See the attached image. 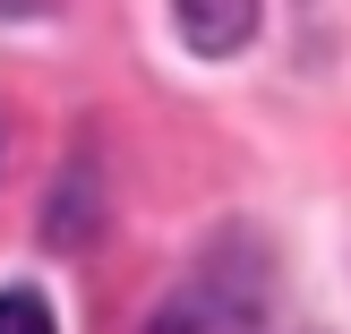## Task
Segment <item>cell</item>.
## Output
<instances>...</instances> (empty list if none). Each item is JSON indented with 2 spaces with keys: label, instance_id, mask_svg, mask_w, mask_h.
Segmentation results:
<instances>
[{
  "label": "cell",
  "instance_id": "obj_2",
  "mask_svg": "<svg viewBox=\"0 0 351 334\" xmlns=\"http://www.w3.org/2000/svg\"><path fill=\"white\" fill-rule=\"evenodd\" d=\"M0 334H60L43 309V291H0Z\"/></svg>",
  "mask_w": 351,
  "mask_h": 334
},
{
  "label": "cell",
  "instance_id": "obj_1",
  "mask_svg": "<svg viewBox=\"0 0 351 334\" xmlns=\"http://www.w3.org/2000/svg\"><path fill=\"white\" fill-rule=\"evenodd\" d=\"M180 9V34L197 51H240L257 34V0H171Z\"/></svg>",
  "mask_w": 351,
  "mask_h": 334
}]
</instances>
